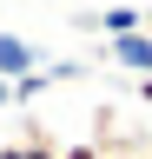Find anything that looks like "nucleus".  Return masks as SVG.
Masks as SVG:
<instances>
[{
	"label": "nucleus",
	"mask_w": 152,
	"mask_h": 159,
	"mask_svg": "<svg viewBox=\"0 0 152 159\" xmlns=\"http://www.w3.org/2000/svg\"><path fill=\"white\" fill-rule=\"evenodd\" d=\"M106 60H119L126 73H139V80H152V33L139 27V33H119V40H106Z\"/></svg>",
	"instance_id": "1"
},
{
	"label": "nucleus",
	"mask_w": 152,
	"mask_h": 159,
	"mask_svg": "<svg viewBox=\"0 0 152 159\" xmlns=\"http://www.w3.org/2000/svg\"><path fill=\"white\" fill-rule=\"evenodd\" d=\"M27 73H40V47L33 40H20V33H0V80H27Z\"/></svg>",
	"instance_id": "2"
},
{
	"label": "nucleus",
	"mask_w": 152,
	"mask_h": 159,
	"mask_svg": "<svg viewBox=\"0 0 152 159\" xmlns=\"http://www.w3.org/2000/svg\"><path fill=\"white\" fill-rule=\"evenodd\" d=\"M80 27L119 40V33H139V7H99V13H80Z\"/></svg>",
	"instance_id": "3"
},
{
	"label": "nucleus",
	"mask_w": 152,
	"mask_h": 159,
	"mask_svg": "<svg viewBox=\"0 0 152 159\" xmlns=\"http://www.w3.org/2000/svg\"><path fill=\"white\" fill-rule=\"evenodd\" d=\"M0 159H60V146H53L46 133H33V139H13V146H0Z\"/></svg>",
	"instance_id": "4"
},
{
	"label": "nucleus",
	"mask_w": 152,
	"mask_h": 159,
	"mask_svg": "<svg viewBox=\"0 0 152 159\" xmlns=\"http://www.w3.org/2000/svg\"><path fill=\"white\" fill-rule=\"evenodd\" d=\"M60 159H106V146H93V139H80V146H60Z\"/></svg>",
	"instance_id": "5"
},
{
	"label": "nucleus",
	"mask_w": 152,
	"mask_h": 159,
	"mask_svg": "<svg viewBox=\"0 0 152 159\" xmlns=\"http://www.w3.org/2000/svg\"><path fill=\"white\" fill-rule=\"evenodd\" d=\"M0 106H13V86H7V80H0Z\"/></svg>",
	"instance_id": "6"
},
{
	"label": "nucleus",
	"mask_w": 152,
	"mask_h": 159,
	"mask_svg": "<svg viewBox=\"0 0 152 159\" xmlns=\"http://www.w3.org/2000/svg\"><path fill=\"white\" fill-rule=\"evenodd\" d=\"M106 159H132V152H126V146H106Z\"/></svg>",
	"instance_id": "7"
}]
</instances>
